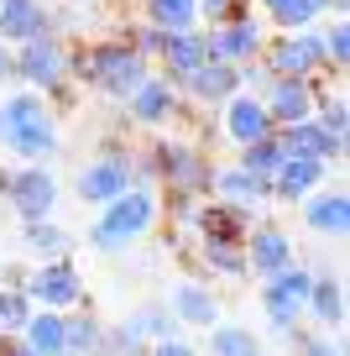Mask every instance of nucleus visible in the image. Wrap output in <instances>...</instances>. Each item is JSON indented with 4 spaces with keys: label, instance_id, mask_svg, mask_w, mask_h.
<instances>
[{
    "label": "nucleus",
    "instance_id": "obj_1",
    "mask_svg": "<svg viewBox=\"0 0 350 356\" xmlns=\"http://www.w3.org/2000/svg\"><path fill=\"white\" fill-rule=\"evenodd\" d=\"M0 147L16 157V163H47L53 168L63 131H58V111L32 95V89H11L0 95Z\"/></svg>",
    "mask_w": 350,
    "mask_h": 356
},
{
    "label": "nucleus",
    "instance_id": "obj_2",
    "mask_svg": "<svg viewBox=\"0 0 350 356\" xmlns=\"http://www.w3.org/2000/svg\"><path fill=\"white\" fill-rule=\"evenodd\" d=\"M68 74H74V84L126 105L136 95V84L152 74V63H142L121 37H94V42H78L74 53H68Z\"/></svg>",
    "mask_w": 350,
    "mask_h": 356
},
{
    "label": "nucleus",
    "instance_id": "obj_3",
    "mask_svg": "<svg viewBox=\"0 0 350 356\" xmlns=\"http://www.w3.org/2000/svg\"><path fill=\"white\" fill-rule=\"evenodd\" d=\"M162 225V194L157 189H126L121 200H110L105 210H94V225H89V246L99 257H121L131 252L136 241Z\"/></svg>",
    "mask_w": 350,
    "mask_h": 356
},
{
    "label": "nucleus",
    "instance_id": "obj_4",
    "mask_svg": "<svg viewBox=\"0 0 350 356\" xmlns=\"http://www.w3.org/2000/svg\"><path fill=\"white\" fill-rule=\"evenodd\" d=\"M68 53H74V42H68V37H58V32L32 37V42L11 47V84H16V89H32V95H42L47 105L63 100L68 89H74Z\"/></svg>",
    "mask_w": 350,
    "mask_h": 356
},
{
    "label": "nucleus",
    "instance_id": "obj_5",
    "mask_svg": "<svg viewBox=\"0 0 350 356\" xmlns=\"http://www.w3.org/2000/svg\"><path fill=\"white\" fill-rule=\"evenodd\" d=\"M147 163H152V184H162V194H209V173L215 163L204 157L199 142L183 136H152L147 142Z\"/></svg>",
    "mask_w": 350,
    "mask_h": 356
},
{
    "label": "nucleus",
    "instance_id": "obj_6",
    "mask_svg": "<svg viewBox=\"0 0 350 356\" xmlns=\"http://www.w3.org/2000/svg\"><path fill=\"white\" fill-rule=\"evenodd\" d=\"M308 283H314V267H303V262L283 267L277 278L262 283V314H267V325H272V335L288 341V346H298V335H303Z\"/></svg>",
    "mask_w": 350,
    "mask_h": 356
},
{
    "label": "nucleus",
    "instance_id": "obj_7",
    "mask_svg": "<svg viewBox=\"0 0 350 356\" xmlns=\"http://www.w3.org/2000/svg\"><path fill=\"white\" fill-rule=\"evenodd\" d=\"M126 189H136L131 184V147L126 142H105L74 173V194H78V204H89V210H105V204L121 200Z\"/></svg>",
    "mask_w": 350,
    "mask_h": 356
},
{
    "label": "nucleus",
    "instance_id": "obj_8",
    "mask_svg": "<svg viewBox=\"0 0 350 356\" xmlns=\"http://www.w3.org/2000/svg\"><path fill=\"white\" fill-rule=\"evenodd\" d=\"M22 293L32 299V309H53V314H68V309H84V304H89L84 273H78L74 257H58V262H37V267H26Z\"/></svg>",
    "mask_w": 350,
    "mask_h": 356
},
{
    "label": "nucleus",
    "instance_id": "obj_9",
    "mask_svg": "<svg viewBox=\"0 0 350 356\" xmlns=\"http://www.w3.org/2000/svg\"><path fill=\"white\" fill-rule=\"evenodd\" d=\"M256 63L272 79H324V42H319V26L308 32H272Z\"/></svg>",
    "mask_w": 350,
    "mask_h": 356
},
{
    "label": "nucleus",
    "instance_id": "obj_10",
    "mask_svg": "<svg viewBox=\"0 0 350 356\" xmlns=\"http://www.w3.org/2000/svg\"><path fill=\"white\" fill-rule=\"evenodd\" d=\"M6 204L32 220H58V173L47 163H11V184H6Z\"/></svg>",
    "mask_w": 350,
    "mask_h": 356
},
{
    "label": "nucleus",
    "instance_id": "obj_11",
    "mask_svg": "<svg viewBox=\"0 0 350 356\" xmlns=\"http://www.w3.org/2000/svg\"><path fill=\"white\" fill-rule=\"evenodd\" d=\"M267 37H272V32L262 26V16H256V11L230 16V22H219V26H204L209 58H215V63H230V68L256 63V58H262V47H267Z\"/></svg>",
    "mask_w": 350,
    "mask_h": 356
},
{
    "label": "nucleus",
    "instance_id": "obj_12",
    "mask_svg": "<svg viewBox=\"0 0 350 356\" xmlns=\"http://www.w3.org/2000/svg\"><path fill=\"white\" fill-rule=\"evenodd\" d=\"M126 115H131V126H142V131H162V126H173L178 115H183V95L152 68V74L136 84V95L126 100Z\"/></svg>",
    "mask_w": 350,
    "mask_h": 356
},
{
    "label": "nucleus",
    "instance_id": "obj_13",
    "mask_svg": "<svg viewBox=\"0 0 350 356\" xmlns=\"http://www.w3.org/2000/svg\"><path fill=\"white\" fill-rule=\"evenodd\" d=\"M241 252H246V273L251 278H277L283 267H293L298 262V252H293V236L283 231V225H272V220H256L251 231H246V241H241Z\"/></svg>",
    "mask_w": 350,
    "mask_h": 356
},
{
    "label": "nucleus",
    "instance_id": "obj_14",
    "mask_svg": "<svg viewBox=\"0 0 350 356\" xmlns=\"http://www.w3.org/2000/svg\"><path fill=\"white\" fill-rule=\"evenodd\" d=\"M314 105H319V79H272L262 95V111L277 131L298 126V121H314Z\"/></svg>",
    "mask_w": 350,
    "mask_h": 356
},
{
    "label": "nucleus",
    "instance_id": "obj_15",
    "mask_svg": "<svg viewBox=\"0 0 350 356\" xmlns=\"http://www.w3.org/2000/svg\"><path fill=\"white\" fill-rule=\"evenodd\" d=\"M219 131H225V142L241 152V147H251V142H262V136H272L277 126L267 121V111H262V100L256 95H230L225 105H219Z\"/></svg>",
    "mask_w": 350,
    "mask_h": 356
},
{
    "label": "nucleus",
    "instance_id": "obj_16",
    "mask_svg": "<svg viewBox=\"0 0 350 356\" xmlns=\"http://www.w3.org/2000/svg\"><path fill=\"white\" fill-rule=\"evenodd\" d=\"M204 63H209V42H204V26H194V32H167L162 37V53H157L152 68H162L167 84L183 89V79L199 74Z\"/></svg>",
    "mask_w": 350,
    "mask_h": 356
},
{
    "label": "nucleus",
    "instance_id": "obj_17",
    "mask_svg": "<svg viewBox=\"0 0 350 356\" xmlns=\"http://www.w3.org/2000/svg\"><path fill=\"white\" fill-rule=\"evenodd\" d=\"M167 309H173V320L183 325V330H209V325L225 320V314H219V293L209 289L204 278L173 283V293H167Z\"/></svg>",
    "mask_w": 350,
    "mask_h": 356
},
{
    "label": "nucleus",
    "instance_id": "obj_18",
    "mask_svg": "<svg viewBox=\"0 0 350 356\" xmlns=\"http://www.w3.org/2000/svg\"><path fill=\"white\" fill-rule=\"evenodd\" d=\"M298 210H303V225L314 236H324V241H345V236H350V194L340 189V184H335V189L324 184V189L308 194Z\"/></svg>",
    "mask_w": 350,
    "mask_h": 356
},
{
    "label": "nucleus",
    "instance_id": "obj_19",
    "mask_svg": "<svg viewBox=\"0 0 350 356\" xmlns=\"http://www.w3.org/2000/svg\"><path fill=\"white\" fill-rule=\"evenodd\" d=\"M303 320L314 325L319 335H340V325H345V278H340V273H314Z\"/></svg>",
    "mask_w": 350,
    "mask_h": 356
},
{
    "label": "nucleus",
    "instance_id": "obj_20",
    "mask_svg": "<svg viewBox=\"0 0 350 356\" xmlns=\"http://www.w3.org/2000/svg\"><path fill=\"white\" fill-rule=\"evenodd\" d=\"M209 200L235 204V210H262V204L272 200V184L251 178L241 163H225V168H215V173H209Z\"/></svg>",
    "mask_w": 350,
    "mask_h": 356
},
{
    "label": "nucleus",
    "instance_id": "obj_21",
    "mask_svg": "<svg viewBox=\"0 0 350 356\" xmlns=\"http://www.w3.org/2000/svg\"><path fill=\"white\" fill-rule=\"evenodd\" d=\"M251 225H256V210H235V204L204 200V204H199V220H194V241H225V246H241Z\"/></svg>",
    "mask_w": 350,
    "mask_h": 356
},
{
    "label": "nucleus",
    "instance_id": "obj_22",
    "mask_svg": "<svg viewBox=\"0 0 350 356\" xmlns=\"http://www.w3.org/2000/svg\"><path fill=\"white\" fill-rule=\"evenodd\" d=\"M53 32V11L47 0H0V42L6 47H22L32 37Z\"/></svg>",
    "mask_w": 350,
    "mask_h": 356
},
{
    "label": "nucleus",
    "instance_id": "obj_23",
    "mask_svg": "<svg viewBox=\"0 0 350 356\" xmlns=\"http://www.w3.org/2000/svg\"><path fill=\"white\" fill-rule=\"evenodd\" d=\"M329 184V163H314V157H288L272 178V200L277 204H303L308 194H319Z\"/></svg>",
    "mask_w": 350,
    "mask_h": 356
},
{
    "label": "nucleus",
    "instance_id": "obj_24",
    "mask_svg": "<svg viewBox=\"0 0 350 356\" xmlns=\"http://www.w3.org/2000/svg\"><path fill=\"white\" fill-rule=\"evenodd\" d=\"M178 95H183V100H194V105H209V111H219L230 95H241V68L215 63V58H209L199 74L183 79V89H178Z\"/></svg>",
    "mask_w": 350,
    "mask_h": 356
},
{
    "label": "nucleus",
    "instance_id": "obj_25",
    "mask_svg": "<svg viewBox=\"0 0 350 356\" xmlns=\"http://www.w3.org/2000/svg\"><path fill=\"white\" fill-rule=\"evenodd\" d=\"M277 142H283V152H288V157H314V163H329V168L345 157V142H335L329 131H319L314 121L283 126V131H277Z\"/></svg>",
    "mask_w": 350,
    "mask_h": 356
},
{
    "label": "nucleus",
    "instance_id": "obj_26",
    "mask_svg": "<svg viewBox=\"0 0 350 356\" xmlns=\"http://www.w3.org/2000/svg\"><path fill=\"white\" fill-rule=\"evenodd\" d=\"M105 351V320L94 309H68L63 314V356H99Z\"/></svg>",
    "mask_w": 350,
    "mask_h": 356
},
{
    "label": "nucleus",
    "instance_id": "obj_27",
    "mask_svg": "<svg viewBox=\"0 0 350 356\" xmlns=\"http://www.w3.org/2000/svg\"><path fill=\"white\" fill-rule=\"evenodd\" d=\"M22 252H26V262H58V257H68L74 252V236L63 231L58 220H32V225H22Z\"/></svg>",
    "mask_w": 350,
    "mask_h": 356
},
{
    "label": "nucleus",
    "instance_id": "obj_28",
    "mask_svg": "<svg viewBox=\"0 0 350 356\" xmlns=\"http://www.w3.org/2000/svg\"><path fill=\"white\" fill-rule=\"evenodd\" d=\"M194 262L204 267V278H219V283L246 278V252H241V246H225V241H199V246H194Z\"/></svg>",
    "mask_w": 350,
    "mask_h": 356
},
{
    "label": "nucleus",
    "instance_id": "obj_29",
    "mask_svg": "<svg viewBox=\"0 0 350 356\" xmlns=\"http://www.w3.org/2000/svg\"><path fill=\"white\" fill-rule=\"evenodd\" d=\"M267 11V22L277 26V32H308V26L324 22V6L319 0H256Z\"/></svg>",
    "mask_w": 350,
    "mask_h": 356
},
{
    "label": "nucleus",
    "instance_id": "obj_30",
    "mask_svg": "<svg viewBox=\"0 0 350 356\" xmlns=\"http://www.w3.org/2000/svg\"><path fill=\"white\" fill-rule=\"evenodd\" d=\"M22 346L32 356H63V314L32 309V320L22 325Z\"/></svg>",
    "mask_w": 350,
    "mask_h": 356
},
{
    "label": "nucleus",
    "instance_id": "obj_31",
    "mask_svg": "<svg viewBox=\"0 0 350 356\" xmlns=\"http://www.w3.org/2000/svg\"><path fill=\"white\" fill-rule=\"evenodd\" d=\"M314 126L319 131H329L335 142H345L350 136V100H345V89H329L324 79H319V105H314Z\"/></svg>",
    "mask_w": 350,
    "mask_h": 356
},
{
    "label": "nucleus",
    "instance_id": "obj_32",
    "mask_svg": "<svg viewBox=\"0 0 350 356\" xmlns=\"http://www.w3.org/2000/svg\"><path fill=\"white\" fill-rule=\"evenodd\" d=\"M142 22H152L157 32H194L199 11L194 0H142Z\"/></svg>",
    "mask_w": 350,
    "mask_h": 356
},
{
    "label": "nucleus",
    "instance_id": "obj_33",
    "mask_svg": "<svg viewBox=\"0 0 350 356\" xmlns=\"http://www.w3.org/2000/svg\"><path fill=\"white\" fill-rule=\"evenodd\" d=\"M235 163H241V168H246L251 178L272 184V178H277V168L288 163V152H283V142H277V131H272V136H262V142L241 147V152H235Z\"/></svg>",
    "mask_w": 350,
    "mask_h": 356
},
{
    "label": "nucleus",
    "instance_id": "obj_34",
    "mask_svg": "<svg viewBox=\"0 0 350 356\" xmlns=\"http://www.w3.org/2000/svg\"><path fill=\"white\" fill-rule=\"evenodd\" d=\"M246 351H256V335L246 330V325L219 320V325L204 330V351H199V356H246Z\"/></svg>",
    "mask_w": 350,
    "mask_h": 356
},
{
    "label": "nucleus",
    "instance_id": "obj_35",
    "mask_svg": "<svg viewBox=\"0 0 350 356\" xmlns=\"http://www.w3.org/2000/svg\"><path fill=\"white\" fill-rule=\"evenodd\" d=\"M131 325L142 330V341H147V346L183 335V325L173 320V309H167V304H142V309H131Z\"/></svg>",
    "mask_w": 350,
    "mask_h": 356
},
{
    "label": "nucleus",
    "instance_id": "obj_36",
    "mask_svg": "<svg viewBox=\"0 0 350 356\" xmlns=\"http://www.w3.org/2000/svg\"><path fill=\"white\" fill-rule=\"evenodd\" d=\"M319 42H324V68L345 74L350 68V22H319Z\"/></svg>",
    "mask_w": 350,
    "mask_h": 356
},
{
    "label": "nucleus",
    "instance_id": "obj_37",
    "mask_svg": "<svg viewBox=\"0 0 350 356\" xmlns=\"http://www.w3.org/2000/svg\"><path fill=\"white\" fill-rule=\"evenodd\" d=\"M162 37H167V32H157L152 22H142V16H136L131 26H121V42L131 47L142 63H157V53H162Z\"/></svg>",
    "mask_w": 350,
    "mask_h": 356
},
{
    "label": "nucleus",
    "instance_id": "obj_38",
    "mask_svg": "<svg viewBox=\"0 0 350 356\" xmlns=\"http://www.w3.org/2000/svg\"><path fill=\"white\" fill-rule=\"evenodd\" d=\"M99 356H147V341H142V330L131 325V314L115 320V325H105V351H99Z\"/></svg>",
    "mask_w": 350,
    "mask_h": 356
},
{
    "label": "nucleus",
    "instance_id": "obj_39",
    "mask_svg": "<svg viewBox=\"0 0 350 356\" xmlns=\"http://www.w3.org/2000/svg\"><path fill=\"white\" fill-rule=\"evenodd\" d=\"M26 320H32V299L22 289H0V335H22Z\"/></svg>",
    "mask_w": 350,
    "mask_h": 356
},
{
    "label": "nucleus",
    "instance_id": "obj_40",
    "mask_svg": "<svg viewBox=\"0 0 350 356\" xmlns=\"http://www.w3.org/2000/svg\"><path fill=\"white\" fill-rule=\"evenodd\" d=\"M194 11H199V26H219L230 16H246L251 0H194Z\"/></svg>",
    "mask_w": 350,
    "mask_h": 356
},
{
    "label": "nucleus",
    "instance_id": "obj_41",
    "mask_svg": "<svg viewBox=\"0 0 350 356\" xmlns=\"http://www.w3.org/2000/svg\"><path fill=\"white\" fill-rule=\"evenodd\" d=\"M298 356H345V346L335 341V335H319V330H303L298 335V346H293Z\"/></svg>",
    "mask_w": 350,
    "mask_h": 356
},
{
    "label": "nucleus",
    "instance_id": "obj_42",
    "mask_svg": "<svg viewBox=\"0 0 350 356\" xmlns=\"http://www.w3.org/2000/svg\"><path fill=\"white\" fill-rule=\"evenodd\" d=\"M147 356H199V346L188 341V335H173V341H157V346H147Z\"/></svg>",
    "mask_w": 350,
    "mask_h": 356
},
{
    "label": "nucleus",
    "instance_id": "obj_43",
    "mask_svg": "<svg viewBox=\"0 0 350 356\" xmlns=\"http://www.w3.org/2000/svg\"><path fill=\"white\" fill-rule=\"evenodd\" d=\"M6 89H11V47L0 42V95H6Z\"/></svg>",
    "mask_w": 350,
    "mask_h": 356
},
{
    "label": "nucleus",
    "instance_id": "obj_44",
    "mask_svg": "<svg viewBox=\"0 0 350 356\" xmlns=\"http://www.w3.org/2000/svg\"><path fill=\"white\" fill-rule=\"evenodd\" d=\"M0 356H32V351L22 346V335H6V341H0Z\"/></svg>",
    "mask_w": 350,
    "mask_h": 356
},
{
    "label": "nucleus",
    "instance_id": "obj_45",
    "mask_svg": "<svg viewBox=\"0 0 350 356\" xmlns=\"http://www.w3.org/2000/svg\"><path fill=\"white\" fill-rule=\"evenodd\" d=\"M63 6H78V11H84V6H94V0H63Z\"/></svg>",
    "mask_w": 350,
    "mask_h": 356
},
{
    "label": "nucleus",
    "instance_id": "obj_46",
    "mask_svg": "<svg viewBox=\"0 0 350 356\" xmlns=\"http://www.w3.org/2000/svg\"><path fill=\"white\" fill-rule=\"evenodd\" d=\"M246 356H267V351H262V346H256V351H246Z\"/></svg>",
    "mask_w": 350,
    "mask_h": 356
},
{
    "label": "nucleus",
    "instance_id": "obj_47",
    "mask_svg": "<svg viewBox=\"0 0 350 356\" xmlns=\"http://www.w3.org/2000/svg\"><path fill=\"white\" fill-rule=\"evenodd\" d=\"M0 267H6V252H0Z\"/></svg>",
    "mask_w": 350,
    "mask_h": 356
}]
</instances>
